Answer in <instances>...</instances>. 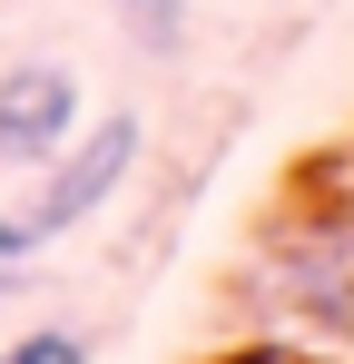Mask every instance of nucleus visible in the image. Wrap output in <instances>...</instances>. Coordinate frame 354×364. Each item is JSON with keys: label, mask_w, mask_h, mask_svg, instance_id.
Wrapping results in <instances>:
<instances>
[{"label": "nucleus", "mask_w": 354, "mask_h": 364, "mask_svg": "<svg viewBox=\"0 0 354 364\" xmlns=\"http://www.w3.org/2000/svg\"><path fill=\"white\" fill-rule=\"evenodd\" d=\"M118 20H128L148 50H177V40H187V0H118Z\"/></svg>", "instance_id": "nucleus-3"}, {"label": "nucleus", "mask_w": 354, "mask_h": 364, "mask_svg": "<svg viewBox=\"0 0 354 364\" xmlns=\"http://www.w3.org/2000/svg\"><path fill=\"white\" fill-rule=\"evenodd\" d=\"M0 364H89V345H79L69 325H30L20 345H0Z\"/></svg>", "instance_id": "nucleus-4"}, {"label": "nucleus", "mask_w": 354, "mask_h": 364, "mask_svg": "<svg viewBox=\"0 0 354 364\" xmlns=\"http://www.w3.org/2000/svg\"><path fill=\"white\" fill-rule=\"evenodd\" d=\"M79 119H89V99H79L69 60H10L0 69V158L10 168H50L79 138Z\"/></svg>", "instance_id": "nucleus-2"}, {"label": "nucleus", "mask_w": 354, "mask_h": 364, "mask_svg": "<svg viewBox=\"0 0 354 364\" xmlns=\"http://www.w3.org/2000/svg\"><path fill=\"white\" fill-rule=\"evenodd\" d=\"M138 148H148V128H138V109H109V119H79V138L59 148L50 168H40V187H30V207H10V217H20V237H30V256H40V246H59L69 227H89V217L109 207L118 187L138 178Z\"/></svg>", "instance_id": "nucleus-1"}]
</instances>
